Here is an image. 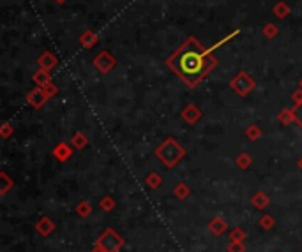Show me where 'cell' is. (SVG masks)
Here are the masks:
<instances>
[{"instance_id":"13","label":"cell","mask_w":302,"mask_h":252,"mask_svg":"<svg viewBox=\"0 0 302 252\" xmlns=\"http://www.w3.org/2000/svg\"><path fill=\"white\" fill-rule=\"evenodd\" d=\"M264 34H265V37H274V35L277 34V30H276V27H274L272 23H269V25H265Z\"/></svg>"},{"instance_id":"8","label":"cell","mask_w":302,"mask_h":252,"mask_svg":"<svg viewBox=\"0 0 302 252\" xmlns=\"http://www.w3.org/2000/svg\"><path fill=\"white\" fill-rule=\"evenodd\" d=\"M95 43H97V35H95L94 32L87 30L85 34L82 35V45L85 46V48H92Z\"/></svg>"},{"instance_id":"4","label":"cell","mask_w":302,"mask_h":252,"mask_svg":"<svg viewBox=\"0 0 302 252\" xmlns=\"http://www.w3.org/2000/svg\"><path fill=\"white\" fill-rule=\"evenodd\" d=\"M115 64L117 62H115V58L111 57L108 51H101V53L94 58V66L97 67L101 73H110V71L115 67Z\"/></svg>"},{"instance_id":"10","label":"cell","mask_w":302,"mask_h":252,"mask_svg":"<svg viewBox=\"0 0 302 252\" xmlns=\"http://www.w3.org/2000/svg\"><path fill=\"white\" fill-rule=\"evenodd\" d=\"M182 117H184L186 120H189V122H196V120L200 118V111H198L194 106H189L188 110L182 113Z\"/></svg>"},{"instance_id":"6","label":"cell","mask_w":302,"mask_h":252,"mask_svg":"<svg viewBox=\"0 0 302 252\" xmlns=\"http://www.w3.org/2000/svg\"><path fill=\"white\" fill-rule=\"evenodd\" d=\"M37 64H39V67H41L43 71H50L51 67L57 64V58H55L51 53H45V55H41V57H39Z\"/></svg>"},{"instance_id":"7","label":"cell","mask_w":302,"mask_h":252,"mask_svg":"<svg viewBox=\"0 0 302 252\" xmlns=\"http://www.w3.org/2000/svg\"><path fill=\"white\" fill-rule=\"evenodd\" d=\"M45 99H46V95H45V92H43L41 87L34 89L29 94V102H32L34 106H41V104L45 102Z\"/></svg>"},{"instance_id":"5","label":"cell","mask_w":302,"mask_h":252,"mask_svg":"<svg viewBox=\"0 0 302 252\" xmlns=\"http://www.w3.org/2000/svg\"><path fill=\"white\" fill-rule=\"evenodd\" d=\"M120 243H122L120 238H118L113 231H106V233L101 237V240H99V245L105 247L106 252H115L118 247H120Z\"/></svg>"},{"instance_id":"14","label":"cell","mask_w":302,"mask_h":252,"mask_svg":"<svg viewBox=\"0 0 302 252\" xmlns=\"http://www.w3.org/2000/svg\"><path fill=\"white\" fill-rule=\"evenodd\" d=\"M57 2H58V4H64V2H66V0H57Z\"/></svg>"},{"instance_id":"15","label":"cell","mask_w":302,"mask_h":252,"mask_svg":"<svg viewBox=\"0 0 302 252\" xmlns=\"http://www.w3.org/2000/svg\"><path fill=\"white\" fill-rule=\"evenodd\" d=\"M300 167H302V161H300Z\"/></svg>"},{"instance_id":"2","label":"cell","mask_w":302,"mask_h":252,"mask_svg":"<svg viewBox=\"0 0 302 252\" xmlns=\"http://www.w3.org/2000/svg\"><path fill=\"white\" fill-rule=\"evenodd\" d=\"M156 154H157V157L166 164V166H175V164L180 161L182 155H184V149H182V146L178 145L175 139L170 138V139H166L161 146H159V149L156 150Z\"/></svg>"},{"instance_id":"11","label":"cell","mask_w":302,"mask_h":252,"mask_svg":"<svg viewBox=\"0 0 302 252\" xmlns=\"http://www.w3.org/2000/svg\"><path fill=\"white\" fill-rule=\"evenodd\" d=\"M274 13H276L277 18H281V19H283V18H286V16H288V13H290V7L286 6L285 2H279L276 7H274Z\"/></svg>"},{"instance_id":"9","label":"cell","mask_w":302,"mask_h":252,"mask_svg":"<svg viewBox=\"0 0 302 252\" xmlns=\"http://www.w3.org/2000/svg\"><path fill=\"white\" fill-rule=\"evenodd\" d=\"M34 81L37 83L39 87H46L48 83H50V76H48V71H37L34 76Z\"/></svg>"},{"instance_id":"1","label":"cell","mask_w":302,"mask_h":252,"mask_svg":"<svg viewBox=\"0 0 302 252\" xmlns=\"http://www.w3.org/2000/svg\"><path fill=\"white\" fill-rule=\"evenodd\" d=\"M166 64L177 73L178 78L184 79L189 87H194L216 66V60L210 57V51H207L196 39L189 37L166 60Z\"/></svg>"},{"instance_id":"16","label":"cell","mask_w":302,"mask_h":252,"mask_svg":"<svg viewBox=\"0 0 302 252\" xmlns=\"http://www.w3.org/2000/svg\"><path fill=\"white\" fill-rule=\"evenodd\" d=\"M300 85H302V81H300Z\"/></svg>"},{"instance_id":"12","label":"cell","mask_w":302,"mask_h":252,"mask_svg":"<svg viewBox=\"0 0 302 252\" xmlns=\"http://www.w3.org/2000/svg\"><path fill=\"white\" fill-rule=\"evenodd\" d=\"M292 113H293V120L299 123V127L302 129V101L297 102V106L292 110Z\"/></svg>"},{"instance_id":"3","label":"cell","mask_w":302,"mask_h":252,"mask_svg":"<svg viewBox=\"0 0 302 252\" xmlns=\"http://www.w3.org/2000/svg\"><path fill=\"white\" fill-rule=\"evenodd\" d=\"M230 87H232V89L235 90L237 94L246 95V94H249V92L254 89V81L246 73H238L235 78L232 79Z\"/></svg>"}]
</instances>
